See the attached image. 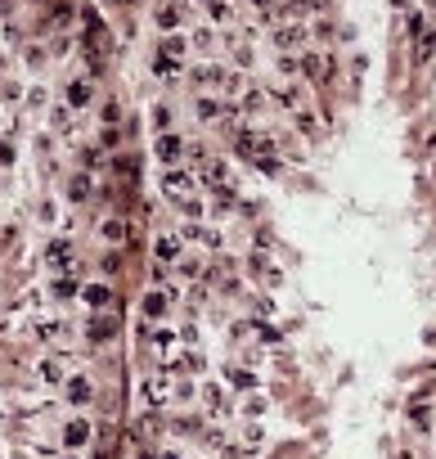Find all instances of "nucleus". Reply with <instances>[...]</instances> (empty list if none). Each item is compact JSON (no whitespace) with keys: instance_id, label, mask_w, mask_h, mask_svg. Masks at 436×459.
I'll return each instance as SVG.
<instances>
[{"instance_id":"f257e3e1","label":"nucleus","mask_w":436,"mask_h":459,"mask_svg":"<svg viewBox=\"0 0 436 459\" xmlns=\"http://www.w3.org/2000/svg\"><path fill=\"white\" fill-rule=\"evenodd\" d=\"M140 401H144L149 410H162L176 401V374L171 369H153V374L140 378Z\"/></svg>"},{"instance_id":"f03ea898","label":"nucleus","mask_w":436,"mask_h":459,"mask_svg":"<svg viewBox=\"0 0 436 459\" xmlns=\"http://www.w3.org/2000/svg\"><path fill=\"white\" fill-rule=\"evenodd\" d=\"M171 302H176V293L162 289V284H153V289L144 293V302H140V320H144V324H162L167 315H171Z\"/></svg>"},{"instance_id":"7ed1b4c3","label":"nucleus","mask_w":436,"mask_h":459,"mask_svg":"<svg viewBox=\"0 0 436 459\" xmlns=\"http://www.w3.org/2000/svg\"><path fill=\"white\" fill-rule=\"evenodd\" d=\"M90 437H94V428H90V419H86V414H72L68 424L59 428V446H63L68 455H81V451L90 446Z\"/></svg>"},{"instance_id":"20e7f679","label":"nucleus","mask_w":436,"mask_h":459,"mask_svg":"<svg viewBox=\"0 0 436 459\" xmlns=\"http://www.w3.org/2000/svg\"><path fill=\"white\" fill-rule=\"evenodd\" d=\"M41 257H45V266H54V271H77V239L54 234Z\"/></svg>"},{"instance_id":"39448f33","label":"nucleus","mask_w":436,"mask_h":459,"mask_svg":"<svg viewBox=\"0 0 436 459\" xmlns=\"http://www.w3.org/2000/svg\"><path fill=\"white\" fill-rule=\"evenodd\" d=\"M162 189H167V198L171 203H180V198H189L198 189V180H194V171H180V167H162Z\"/></svg>"},{"instance_id":"423d86ee","label":"nucleus","mask_w":436,"mask_h":459,"mask_svg":"<svg viewBox=\"0 0 436 459\" xmlns=\"http://www.w3.org/2000/svg\"><path fill=\"white\" fill-rule=\"evenodd\" d=\"M63 401H68V405H77V410H86L90 401H94L90 374H68V378H63Z\"/></svg>"},{"instance_id":"0eeeda50","label":"nucleus","mask_w":436,"mask_h":459,"mask_svg":"<svg viewBox=\"0 0 436 459\" xmlns=\"http://www.w3.org/2000/svg\"><path fill=\"white\" fill-rule=\"evenodd\" d=\"M180 153H185V136H176V131H162V136L153 140V158L162 162V167H176Z\"/></svg>"},{"instance_id":"6e6552de","label":"nucleus","mask_w":436,"mask_h":459,"mask_svg":"<svg viewBox=\"0 0 436 459\" xmlns=\"http://www.w3.org/2000/svg\"><path fill=\"white\" fill-rule=\"evenodd\" d=\"M180 252H185V239H180V230H162V234L153 239V257H158V261L176 266Z\"/></svg>"},{"instance_id":"1a4fd4ad","label":"nucleus","mask_w":436,"mask_h":459,"mask_svg":"<svg viewBox=\"0 0 436 459\" xmlns=\"http://www.w3.org/2000/svg\"><path fill=\"white\" fill-rule=\"evenodd\" d=\"M198 396H203V414L207 419H225V414H230V396H225V387H221V382H203V392H198Z\"/></svg>"},{"instance_id":"9d476101","label":"nucleus","mask_w":436,"mask_h":459,"mask_svg":"<svg viewBox=\"0 0 436 459\" xmlns=\"http://www.w3.org/2000/svg\"><path fill=\"white\" fill-rule=\"evenodd\" d=\"M90 99H94V90H90V76H72V81L63 86V104H68L72 113L90 108Z\"/></svg>"},{"instance_id":"9b49d317","label":"nucleus","mask_w":436,"mask_h":459,"mask_svg":"<svg viewBox=\"0 0 436 459\" xmlns=\"http://www.w3.org/2000/svg\"><path fill=\"white\" fill-rule=\"evenodd\" d=\"M248 275H252V280H261L265 289H279V284H283V271L270 261V257H257V252L248 257Z\"/></svg>"},{"instance_id":"f8f14e48","label":"nucleus","mask_w":436,"mask_h":459,"mask_svg":"<svg viewBox=\"0 0 436 459\" xmlns=\"http://www.w3.org/2000/svg\"><path fill=\"white\" fill-rule=\"evenodd\" d=\"M257 369L252 365H230L225 369V387H234V392H257Z\"/></svg>"},{"instance_id":"ddd939ff","label":"nucleus","mask_w":436,"mask_h":459,"mask_svg":"<svg viewBox=\"0 0 436 459\" xmlns=\"http://www.w3.org/2000/svg\"><path fill=\"white\" fill-rule=\"evenodd\" d=\"M81 302H86L90 311H108V306L117 302V298H112L108 284H86V289H81Z\"/></svg>"},{"instance_id":"4468645a","label":"nucleus","mask_w":436,"mask_h":459,"mask_svg":"<svg viewBox=\"0 0 436 459\" xmlns=\"http://www.w3.org/2000/svg\"><path fill=\"white\" fill-rule=\"evenodd\" d=\"M36 378H41V382H63V378H68V360H63V356H45L41 365H36Z\"/></svg>"},{"instance_id":"2eb2a0df","label":"nucleus","mask_w":436,"mask_h":459,"mask_svg":"<svg viewBox=\"0 0 436 459\" xmlns=\"http://www.w3.org/2000/svg\"><path fill=\"white\" fill-rule=\"evenodd\" d=\"M410 428H414V433H432V428H436V414H432L428 401H414V405H410Z\"/></svg>"},{"instance_id":"dca6fc26","label":"nucleus","mask_w":436,"mask_h":459,"mask_svg":"<svg viewBox=\"0 0 436 459\" xmlns=\"http://www.w3.org/2000/svg\"><path fill=\"white\" fill-rule=\"evenodd\" d=\"M207 369V356L198 351V342L194 347H180V374H203Z\"/></svg>"},{"instance_id":"f3484780","label":"nucleus","mask_w":436,"mask_h":459,"mask_svg":"<svg viewBox=\"0 0 436 459\" xmlns=\"http://www.w3.org/2000/svg\"><path fill=\"white\" fill-rule=\"evenodd\" d=\"M126 221H121V216H103V221H99V239H103V243H121V239H126Z\"/></svg>"},{"instance_id":"a211bd4d","label":"nucleus","mask_w":436,"mask_h":459,"mask_svg":"<svg viewBox=\"0 0 436 459\" xmlns=\"http://www.w3.org/2000/svg\"><path fill=\"white\" fill-rule=\"evenodd\" d=\"M171 271L180 275V280H198V275H203V257H194V252H180V261L171 266Z\"/></svg>"},{"instance_id":"6ab92c4d","label":"nucleus","mask_w":436,"mask_h":459,"mask_svg":"<svg viewBox=\"0 0 436 459\" xmlns=\"http://www.w3.org/2000/svg\"><path fill=\"white\" fill-rule=\"evenodd\" d=\"M86 329H90V342H108V333L117 329V315H112V320H108V315L99 311V315H94V320L86 324Z\"/></svg>"},{"instance_id":"aec40b11","label":"nucleus","mask_w":436,"mask_h":459,"mask_svg":"<svg viewBox=\"0 0 436 459\" xmlns=\"http://www.w3.org/2000/svg\"><path fill=\"white\" fill-rule=\"evenodd\" d=\"M162 428H167V419L158 414V410H144V414H140V424H135V433H140V437H158Z\"/></svg>"},{"instance_id":"412c9836","label":"nucleus","mask_w":436,"mask_h":459,"mask_svg":"<svg viewBox=\"0 0 436 459\" xmlns=\"http://www.w3.org/2000/svg\"><path fill=\"white\" fill-rule=\"evenodd\" d=\"M90 176H86V171H77V176H72L68 180V203H86V198H90Z\"/></svg>"},{"instance_id":"4be33fe9","label":"nucleus","mask_w":436,"mask_h":459,"mask_svg":"<svg viewBox=\"0 0 436 459\" xmlns=\"http://www.w3.org/2000/svg\"><path fill=\"white\" fill-rule=\"evenodd\" d=\"M180 23H185V14H180V5H162V9H158V27H162L167 36H171Z\"/></svg>"},{"instance_id":"5701e85b","label":"nucleus","mask_w":436,"mask_h":459,"mask_svg":"<svg viewBox=\"0 0 436 459\" xmlns=\"http://www.w3.org/2000/svg\"><path fill=\"white\" fill-rule=\"evenodd\" d=\"M203 424H207V414H176L171 419L176 433H203Z\"/></svg>"},{"instance_id":"b1692460","label":"nucleus","mask_w":436,"mask_h":459,"mask_svg":"<svg viewBox=\"0 0 436 459\" xmlns=\"http://www.w3.org/2000/svg\"><path fill=\"white\" fill-rule=\"evenodd\" d=\"M194 108H198V118H203V122H216V118L225 113V104H216V99H207V95H198Z\"/></svg>"},{"instance_id":"393cba45","label":"nucleus","mask_w":436,"mask_h":459,"mask_svg":"<svg viewBox=\"0 0 436 459\" xmlns=\"http://www.w3.org/2000/svg\"><path fill=\"white\" fill-rule=\"evenodd\" d=\"M239 410H243V414H248V419H261V414H265V396H261V392H248Z\"/></svg>"},{"instance_id":"a878e982","label":"nucleus","mask_w":436,"mask_h":459,"mask_svg":"<svg viewBox=\"0 0 436 459\" xmlns=\"http://www.w3.org/2000/svg\"><path fill=\"white\" fill-rule=\"evenodd\" d=\"M176 207H180V212H185V216H189V221H198V216H203V212H207V203H203V198H198V194H189V198H180V203H176Z\"/></svg>"},{"instance_id":"bb28decb","label":"nucleus","mask_w":436,"mask_h":459,"mask_svg":"<svg viewBox=\"0 0 436 459\" xmlns=\"http://www.w3.org/2000/svg\"><path fill=\"white\" fill-rule=\"evenodd\" d=\"M140 459H185V451H176V446H144Z\"/></svg>"},{"instance_id":"cd10ccee","label":"nucleus","mask_w":436,"mask_h":459,"mask_svg":"<svg viewBox=\"0 0 436 459\" xmlns=\"http://www.w3.org/2000/svg\"><path fill=\"white\" fill-rule=\"evenodd\" d=\"M153 131H158V136L171 131V108H167V104H153Z\"/></svg>"},{"instance_id":"c85d7f7f","label":"nucleus","mask_w":436,"mask_h":459,"mask_svg":"<svg viewBox=\"0 0 436 459\" xmlns=\"http://www.w3.org/2000/svg\"><path fill=\"white\" fill-rule=\"evenodd\" d=\"M14 162H18V149H14V140H9V136H0V167H14Z\"/></svg>"},{"instance_id":"c756f323","label":"nucleus","mask_w":436,"mask_h":459,"mask_svg":"<svg viewBox=\"0 0 436 459\" xmlns=\"http://www.w3.org/2000/svg\"><path fill=\"white\" fill-rule=\"evenodd\" d=\"M36 216H41V225H54V216H59V207H54L50 198H41V207H36Z\"/></svg>"},{"instance_id":"7c9ffc66","label":"nucleus","mask_w":436,"mask_h":459,"mask_svg":"<svg viewBox=\"0 0 436 459\" xmlns=\"http://www.w3.org/2000/svg\"><path fill=\"white\" fill-rule=\"evenodd\" d=\"M72 293H81L77 280H54V298H72Z\"/></svg>"},{"instance_id":"2f4dec72","label":"nucleus","mask_w":436,"mask_h":459,"mask_svg":"<svg viewBox=\"0 0 436 459\" xmlns=\"http://www.w3.org/2000/svg\"><path fill=\"white\" fill-rule=\"evenodd\" d=\"M428 347H436V329H428Z\"/></svg>"},{"instance_id":"473e14b6","label":"nucleus","mask_w":436,"mask_h":459,"mask_svg":"<svg viewBox=\"0 0 436 459\" xmlns=\"http://www.w3.org/2000/svg\"><path fill=\"white\" fill-rule=\"evenodd\" d=\"M396 459H414V455H410V451H401V455H396Z\"/></svg>"},{"instance_id":"72a5a7b5","label":"nucleus","mask_w":436,"mask_h":459,"mask_svg":"<svg viewBox=\"0 0 436 459\" xmlns=\"http://www.w3.org/2000/svg\"><path fill=\"white\" fill-rule=\"evenodd\" d=\"M59 459H81V455H68V451H63V455H59Z\"/></svg>"}]
</instances>
